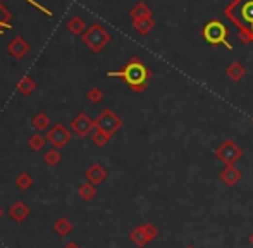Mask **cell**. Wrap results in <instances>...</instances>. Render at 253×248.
<instances>
[{"mask_svg":"<svg viewBox=\"0 0 253 248\" xmlns=\"http://www.w3.org/2000/svg\"><path fill=\"white\" fill-rule=\"evenodd\" d=\"M4 217V209H2V207H0V219Z\"/></svg>","mask_w":253,"mask_h":248,"instance_id":"obj_25","label":"cell"},{"mask_svg":"<svg viewBox=\"0 0 253 248\" xmlns=\"http://www.w3.org/2000/svg\"><path fill=\"white\" fill-rule=\"evenodd\" d=\"M43 160H45V164L50 165V167H55V165L61 164L62 155L57 148H50V150L45 152V155H43Z\"/></svg>","mask_w":253,"mask_h":248,"instance_id":"obj_18","label":"cell"},{"mask_svg":"<svg viewBox=\"0 0 253 248\" xmlns=\"http://www.w3.org/2000/svg\"><path fill=\"white\" fill-rule=\"evenodd\" d=\"M30 214H31L30 207H28L24 202H21V200H17V202H14L11 207H9V217L16 222L26 221V219L30 217Z\"/></svg>","mask_w":253,"mask_h":248,"instance_id":"obj_9","label":"cell"},{"mask_svg":"<svg viewBox=\"0 0 253 248\" xmlns=\"http://www.w3.org/2000/svg\"><path fill=\"white\" fill-rule=\"evenodd\" d=\"M186 248H193V247H186Z\"/></svg>","mask_w":253,"mask_h":248,"instance_id":"obj_27","label":"cell"},{"mask_svg":"<svg viewBox=\"0 0 253 248\" xmlns=\"http://www.w3.org/2000/svg\"><path fill=\"white\" fill-rule=\"evenodd\" d=\"M28 145H30V148L33 152H42L47 145V136H42L40 133H36V135H33L28 140Z\"/></svg>","mask_w":253,"mask_h":248,"instance_id":"obj_15","label":"cell"},{"mask_svg":"<svg viewBox=\"0 0 253 248\" xmlns=\"http://www.w3.org/2000/svg\"><path fill=\"white\" fill-rule=\"evenodd\" d=\"M102 98H103V93H102V90H99V88H91V90L88 91V100L93 102V104L100 102Z\"/></svg>","mask_w":253,"mask_h":248,"instance_id":"obj_23","label":"cell"},{"mask_svg":"<svg viewBox=\"0 0 253 248\" xmlns=\"http://www.w3.org/2000/svg\"><path fill=\"white\" fill-rule=\"evenodd\" d=\"M91 140H93L95 145H99V147H105L107 143H109L110 136L107 135V133L100 131V129H97V131H93V135H91Z\"/></svg>","mask_w":253,"mask_h":248,"instance_id":"obj_22","label":"cell"},{"mask_svg":"<svg viewBox=\"0 0 253 248\" xmlns=\"http://www.w3.org/2000/svg\"><path fill=\"white\" fill-rule=\"evenodd\" d=\"M157 236V228L153 224H143L138 226L131 231L129 238H131L133 243H136L138 247H145L147 243H150L153 238Z\"/></svg>","mask_w":253,"mask_h":248,"instance_id":"obj_6","label":"cell"},{"mask_svg":"<svg viewBox=\"0 0 253 248\" xmlns=\"http://www.w3.org/2000/svg\"><path fill=\"white\" fill-rule=\"evenodd\" d=\"M231 16H233L239 24H243L245 28L253 31V0H241L239 4H236L235 14H231Z\"/></svg>","mask_w":253,"mask_h":248,"instance_id":"obj_5","label":"cell"},{"mask_svg":"<svg viewBox=\"0 0 253 248\" xmlns=\"http://www.w3.org/2000/svg\"><path fill=\"white\" fill-rule=\"evenodd\" d=\"M67 30L71 31L72 35H84V33H86V31H84L83 19H80V18H71V19H69Z\"/></svg>","mask_w":253,"mask_h":248,"instance_id":"obj_20","label":"cell"},{"mask_svg":"<svg viewBox=\"0 0 253 248\" xmlns=\"http://www.w3.org/2000/svg\"><path fill=\"white\" fill-rule=\"evenodd\" d=\"M220 177H222V181L226 184H235L238 183L239 179H241V174H239V171H236L235 167H229V169H226L222 174H220Z\"/></svg>","mask_w":253,"mask_h":248,"instance_id":"obj_19","label":"cell"},{"mask_svg":"<svg viewBox=\"0 0 253 248\" xmlns=\"http://www.w3.org/2000/svg\"><path fill=\"white\" fill-rule=\"evenodd\" d=\"M72 230H74V226H72V222L67 217H59L53 222V231L59 236H67V234L72 233Z\"/></svg>","mask_w":253,"mask_h":248,"instance_id":"obj_12","label":"cell"},{"mask_svg":"<svg viewBox=\"0 0 253 248\" xmlns=\"http://www.w3.org/2000/svg\"><path fill=\"white\" fill-rule=\"evenodd\" d=\"M71 138H72L71 129L66 128L64 124H55V126H53L52 129H49V133H47V142H49L53 148H57V150L64 148L66 145L71 142Z\"/></svg>","mask_w":253,"mask_h":248,"instance_id":"obj_2","label":"cell"},{"mask_svg":"<svg viewBox=\"0 0 253 248\" xmlns=\"http://www.w3.org/2000/svg\"><path fill=\"white\" fill-rule=\"evenodd\" d=\"M250 243L253 245V234H252V236H250Z\"/></svg>","mask_w":253,"mask_h":248,"instance_id":"obj_26","label":"cell"},{"mask_svg":"<svg viewBox=\"0 0 253 248\" xmlns=\"http://www.w3.org/2000/svg\"><path fill=\"white\" fill-rule=\"evenodd\" d=\"M64 248H81V247H80L78 243H76V241H69V243L64 245Z\"/></svg>","mask_w":253,"mask_h":248,"instance_id":"obj_24","label":"cell"},{"mask_svg":"<svg viewBox=\"0 0 253 248\" xmlns=\"http://www.w3.org/2000/svg\"><path fill=\"white\" fill-rule=\"evenodd\" d=\"M95 126H97V129H100V131L107 133V135L110 136L121 128V119H119V117L116 116L110 109H107L97 117Z\"/></svg>","mask_w":253,"mask_h":248,"instance_id":"obj_3","label":"cell"},{"mask_svg":"<svg viewBox=\"0 0 253 248\" xmlns=\"http://www.w3.org/2000/svg\"><path fill=\"white\" fill-rule=\"evenodd\" d=\"M83 41L93 50V52H99V50H102V47L105 45L107 41H109V35H107L100 26L95 24V26H91L90 30L83 35Z\"/></svg>","mask_w":253,"mask_h":248,"instance_id":"obj_4","label":"cell"},{"mask_svg":"<svg viewBox=\"0 0 253 248\" xmlns=\"http://www.w3.org/2000/svg\"><path fill=\"white\" fill-rule=\"evenodd\" d=\"M16 186H17L19 190H23V192L30 190L31 186H33V177H31V174H28V173L19 174L17 179H16Z\"/></svg>","mask_w":253,"mask_h":248,"instance_id":"obj_21","label":"cell"},{"mask_svg":"<svg viewBox=\"0 0 253 248\" xmlns=\"http://www.w3.org/2000/svg\"><path fill=\"white\" fill-rule=\"evenodd\" d=\"M84 176H86V179L90 181V183H93L95 186H97V184H102L103 181L107 179V171L103 169V165L93 164V165H90V167L86 169Z\"/></svg>","mask_w":253,"mask_h":248,"instance_id":"obj_11","label":"cell"},{"mask_svg":"<svg viewBox=\"0 0 253 248\" xmlns=\"http://www.w3.org/2000/svg\"><path fill=\"white\" fill-rule=\"evenodd\" d=\"M78 193H80V196L84 202H90V200H93L97 196V186L93 183H90V181H86V183H83L80 186Z\"/></svg>","mask_w":253,"mask_h":248,"instance_id":"obj_14","label":"cell"},{"mask_svg":"<svg viewBox=\"0 0 253 248\" xmlns=\"http://www.w3.org/2000/svg\"><path fill=\"white\" fill-rule=\"evenodd\" d=\"M203 36L208 43H226V28L217 21H214V23L205 26Z\"/></svg>","mask_w":253,"mask_h":248,"instance_id":"obj_8","label":"cell"},{"mask_svg":"<svg viewBox=\"0 0 253 248\" xmlns=\"http://www.w3.org/2000/svg\"><path fill=\"white\" fill-rule=\"evenodd\" d=\"M33 128L36 129L38 133L40 131H45V129H49V126H50V119H49V116L47 114H43V112H40V114H36V116L33 117Z\"/></svg>","mask_w":253,"mask_h":248,"instance_id":"obj_16","label":"cell"},{"mask_svg":"<svg viewBox=\"0 0 253 248\" xmlns=\"http://www.w3.org/2000/svg\"><path fill=\"white\" fill-rule=\"evenodd\" d=\"M2 31H4V30H0V33H2Z\"/></svg>","mask_w":253,"mask_h":248,"instance_id":"obj_28","label":"cell"},{"mask_svg":"<svg viewBox=\"0 0 253 248\" xmlns=\"http://www.w3.org/2000/svg\"><path fill=\"white\" fill-rule=\"evenodd\" d=\"M7 50L14 59H23V57L30 52V45H28V41H24L21 36H16L14 40L9 43Z\"/></svg>","mask_w":253,"mask_h":248,"instance_id":"obj_10","label":"cell"},{"mask_svg":"<svg viewBox=\"0 0 253 248\" xmlns=\"http://www.w3.org/2000/svg\"><path fill=\"white\" fill-rule=\"evenodd\" d=\"M93 128H97V126H95V123L84 112H81L80 116H76L71 123V131L76 133L78 136H81V138L90 135V133L93 131Z\"/></svg>","mask_w":253,"mask_h":248,"instance_id":"obj_7","label":"cell"},{"mask_svg":"<svg viewBox=\"0 0 253 248\" xmlns=\"http://www.w3.org/2000/svg\"><path fill=\"white\" fill-rule=\"evenodd\" d=\"M107 76H110V78H122L129 87L135 88L136 91H140L147 87L148 76L150 74H148V69L141 64L140 60H131L124 69H121V71H112Z\"/></svg>","mask_w":253,"mask_h":248,"instance_id":"obj_1","label":"cell"},{"mask_svg":"<svg viewBox=\"0 0 253 248\" xmlns=\"http://www.w3.org/2000/svg\"><path fill=\"white\" fill-rule=\"evenodd\" d=\"M229 147H231V145H227L226 148L222 147L219 152H217V154H219V157L222 159L224 162H227V164H231V162L236 160V159H238L239 155H241V152H239V148H233V150H229Z\"/></svg>","mask_w":253,"mask_h":248,"instance_id":"obj_17","label":"cell"},{"mask_svg":"<svg viewBox=\"0 0 253 248\" xmlns=\"http://www.w3.org/2000/svg\"><path fill=\"white\" fill-rule=\"evenodd\" d=\"M34 88H36V83H34V79L31 78V76H23V78L19 79L17 83V91L21 95H31L34 91Z\"/></svg>","mask_w":253,"mask_h":248,"instance_id":"obj_13","label":"cell"}]
</instances>
